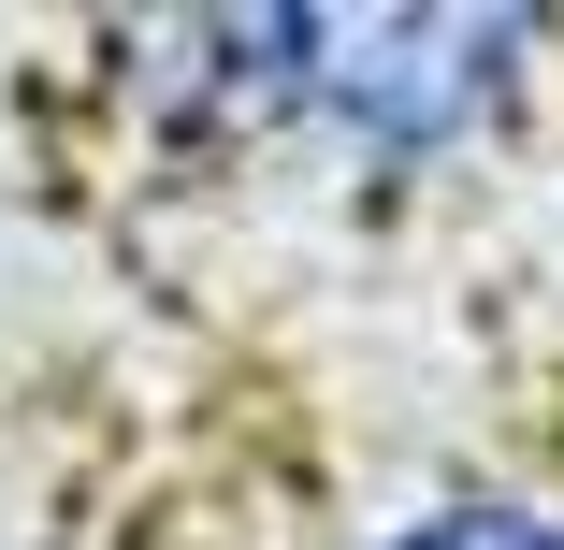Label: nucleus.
<instances>
[{"instance_id":"obj_1","label":"nucleus","mask_w":564,"mask_h":550,"mask_svg":"<svg viewBox=\"0 0 564 550\" xmlns=\"http://www.w3.org/2000/svg\"><path fill=\"white\" fill-rule=\"evenodd\" d=\"M275 550H564V464L507 450V434L318 464Z\"/></svg>"}]
</instances>
